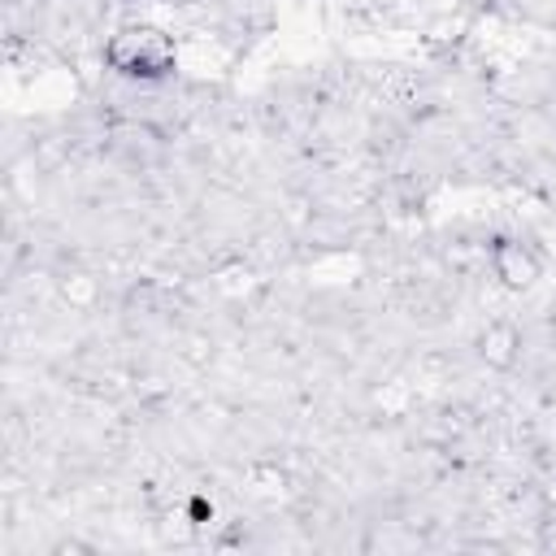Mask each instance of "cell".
<instances>
[{
  "label": "cell",
  "mask_w": 556,
  "mask_h": 556,
  "mask_svg": "<svg viewBox=\"0 0 556 556\" xmlns=\"http://www.w3.org/2000/svg\"><path fill=\"white\" fill-rule=\"evenodd\" d=\"M104 56H109V65L122 78H139V83H156V78L178 70V48L156 26H126V30H117L109 39Z\"/></svg>",
  "instance_id": "6da1fadb"
},
{
  "label": "cell",
  "mask_w": 556,
  "mask_h": 556,
  "mask_svg": "<svg viewBox=\"0 0 556 556\" xmlns=\"http://www.w3.org/2000/svg\"><path fill=\"white\" fill-rule=\"evenodd\" d=\"M491 265H495V274H500L508 287H526V282L539 274L534 256H530L521 243H495V252H491Z\"/></svg>",
  "instance_id": "7a4b0ae2"
}]
</instances>
